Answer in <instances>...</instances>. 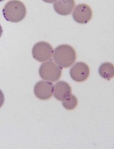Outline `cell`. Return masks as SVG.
I'll return each mask as SVG.
<instances>
[{
  "label": "cell",
  "instance_id": "1",
  "mask_svg": "<svg viewBox=\"0 0 114 149\" xmlns=\"http://www.w3.org/2000/svg\"><path fill=\"white\" fill-rule=\"evenodd\" d=\"M53 59L59 67L68 68L75 63L76 52L71 46L61 45L55 48L53 53Z\"/></svg>",
  "mask_w": 114,
  "mask_h": 149
},
{
  "label": "cell",
  "instance_id": "2",
  "mask_svg": "<svg viewBox=\"0 0 114 149\" xmlns=\"http://www.w3.org/2000/svg\"><path fill=\"white\" fill-rule=\"evenodd\" d=\"M2 12L6 20L17 23L25 17L26 8L20 1H10L4 6Z\"/></svg>",
  "mask_w": 114,
  "mask_h": 149
},
{
  "label": "cell",
  "instance_id": "3",
  "mask_svg": "<svg viewBox=\"0 0 114 149\" xmlns=\"http://www.w3.org/2000/svg\"><path fill=\"white\" fill-rule=\"evenodd\" d=\"M40 76L41 78L52 82H55L61 77L62 68L52 60L43 63L39 68Z\"/></svg>",
  "mask_w": 114,
  "mask_h": 149
},
{
  "label": "cell",
  "instance_id": "4",
  "mask_svg": "<svg viewBox=\"0 0 114 149\" xmlns=\"http://www.w3.org/2000/svg\"><path fill=\"white\" fill-rule=\"evenodd\" d=\"M53 53V47L46 42H39L36 43L32 49L33 57L41 63L51 59Z\"/></svg>",
  "mask_w": 114,
  "mask_h": 149
},
{
  "label": "cell",
  "instance_id": "5",
  "mask_svg": "<svg viewBox=\"0 0 114 149\" xmlns=\"http://www.w3.org/2000/svg\"><path fill=\"white\" fill-rule=\"evenodd\" d=\"M90 74V68L88 65L83 62L76 63L71 67L70 75L71 78L76 82H83L88 78Z\"/></svg>",
  "mask_w": 114,
  "mask_h": 149
},
{
  "label": "cell",
  "instance_id": "6",
  "mask_svg": "<svg viewBox=\"0 0 114 149\" xmlns=\"http://www.w3.org/2000/svg\"><path fill=\"white\" fill-rule=\"evenodd\" d=\"M76 22L80 24H87L92 17L91 8L86 4H80L76 6L72 13Z\"/></svg>",
  "mask_w": 114,
  "mask_h": 149
},
{
  "label": "cell",
  "instance_id": "7",
  "mask_svg": "<svg viewBox=\"0 0 114 149\" xmlns=\"http://www.w3.org/2000/svg\"><path fill=\"white\" fill-rule=\"evenodd\" d=\"M54 86L51 82L40 81L36 84L34 92L35 95L41 100H48L53 93Z\"/></svg>",
  "mask_w": 114,
  "mask_h": 149
},
{
  "label": "cell",
  "instance_id": "8",
  "mask_svg": "<svg viewBox=\"0 0 114 149\" xmlns=\"http://www.w3.org/2000/svg\"><path fill=\"white\" fill-rule=\"evenodd\" d=\"M71 87L67 82L61 81L54 86V97L60 101H64L71 95Z\"/></svg>",
  "mask_w": 114,
  "mask_h": 149
},
{
  "label": "cell",
  "instance_id": "9",
  "mask_svg": "<svg viewBox=\"0 0 114 149\" xmlns=\"http://www.w3.org/2000/svg\"><path fill=\"white\" fill-rule=\"evenodd\" d=\"M75 6L73 0L58 1L54 3V9L55 12L61 15H68L71 14Z\"/></svg>",
  "mask_w": 114,
  "mask_h": 149
},
{
  "label": "cell",
  "instance_id": "10",
  "mask_svg": "<svg viewBox=\"0 0 114 149\" xmlns=\"http://www.w3.org/2000/svg\"><path fill=\"white\" fill-rule=\"evenodd\" d=\"M99 74L107 80H110L114 77V66L110 63H102L99 70Z\"/></svg>",
  "mask_w": 114,
  "mask_h": 149
},
{
  "label": "cell",
  "instance_id": "11",
  "mask_svg": "<svg viewBox=\"0 0 114 149\" xmlns=\"http://www.w3.org/2000/svg\"><path fill=\"white\" fill-rule=\"evenodd\" d=\"M77 98L73 94H71L69 98L63 101L64 107L67 110H73L77 106Z\"/></svg>",
  "mask_w": 114,
  "mask_h": 149
},
{
  "label": "cell",
  "instance_id": "12",
  "mask_svg": "<svg viewBox=\"0 0 114 149\" xmlns=\"http://www.w3.org/2000/svg\"><path fill=\"white\" fill-rule=\"evenodd\" d=\"M4 102V95L3 92L0 90V108L3 105Z\"/></svg>",
  "mask_w": 114,
  "mask_h": 149
},
{
  "label": "cell",
  "instance_id": "13",
  "mask_svg": "<svg viewBox=\"0 0 114 149\" xmlns=\"http://www.w3.org/2000/svg\"><path fill=\"white\" fill-rule=\"evenodd\" d=\"M2 33H3V29H2V27L1 25L0 24V38L1 37Z\"/></svg>",
  "mask_w": 114,
  "mask_h": 149
}]
</instances>
